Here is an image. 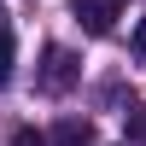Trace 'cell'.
Masks as SVG:
<instances>
[{
	"mask_svg": "<svg viewBox=\"0 0 146 146\" xmlns=\"http://www.w3.org/2000/svg\"><path fill=\"white\" fill-rule=\"evenodd\" d=\"M123 6L129 0H70V12H76V23L88 35H111V23L123 18Z\"/></svg>",
	"mask_w": 146,
	"mask_h": 146,
	"instance_id": "cell-2",
	"label": "cell"
},
{
	"mask_svg": "<svg viewBox=\"0 0 146 146\" xmlns=\"http://www.w3.org/2000/svg\"><path fill=\"white\" fill-rule=\"evenodd\" d=\"M53 146H94V123L88 117H64L53 129Z\"/></svg>",
	"mask_w": 146,
	"mask_h": 146,
	"instance_id": "cell-3",
	"label": "cell"
},
{
	"mask_svg": "<svg viewBox=\"0 0 146 146\" xmlns=\"http://www.w3.org/2000/svg\"><path fill=\"white\" fill-rule=\"evenodd\" d=\"M129 47H135V58H140V64H146V18L135 23V41H129Z\"/></svg>",
	"mask_w": 146,
	"mask_h": 146,
	"instance_id": "cell-6",
	"label": "cell"
},
{
	"mask_svg": "<svg viewBox=\"0 0 146 146\" xmlns=\"http://www.w3.org/2000/svg\"><path fill=\"white\" fill-rule=\"evenodd\" d=\"M12 146H53L47 135H35V129H18V135H12Z\"/></svg>",
	"mask_w": 146,
	"mask_h": 146,
	"instance_id": "cell-5",
	"label": "cell"
},
{
	"mask_svg": "<svg viewBox=\"0 0 146 146\" xmlns=\"http://www.w3.org/2000/svg\"><path fill=\"white\" fill-rule=\"evenodd\" d=\"M76 76H82L76 53H70V47H47V58H41V94H64V88H76Z\"/></svg>",
	"mask_w": 146,
	"mask_h": 146,
	"instance_id": "cell-1",
	"label": "cell"
},
{
	"mask_svg": "<svg viewBox=\"0 0 146 146\" xmlns=\"http://www.w3.org/2000/svg\"><path fill=\"white\" fill-rule=\"evenodd\" d=\"M0 6H6V0H0Z\"/></svg>",
	"mask_w": 146,
	"mask_h": 146,
	"instance_id": "cell-7",
	"label": "cell"
},
{
	"mask_svg": "<svg viewBox=\"0 0 146 146\" xmlns=\"http://www.w3.org/2000/svg\"><path fill=\"white\" fill-rule=\"evenodd\" d=\"M6 82H12V35L0 29V88H6Z\"/></svg>",
	"mask_w": 146,
	"mask_h": 146,
	"instance_id": "cell-4",
	"label": "cell"
}]
</instances>
